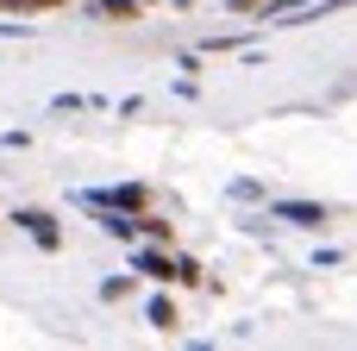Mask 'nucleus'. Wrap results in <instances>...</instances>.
Here are the masks:
<instances>
[{
    "instance_id": "7",
    "label": "nucleus",
    "mask_w": 357,
    "mask_h": 351,
    "mask_svg": "<svg viewBox=\"0 0 357 351\" xmlns=\"http://www.w3.org/2000/svg\"><path fill=\"white\" fill-rule=\"evenodd\" d=\"M6 6H25L31 13V6H56V0H6Z\"/></svg>"
},
{
    "instance_id": "4",
    "label": "nucleus",
    "mask_w": 357,
    "mask_h": 351,
    "mask_svg": "<svg viewBox=\"0 0 357 351\" xmlns=\"http://www.w3.org/2000/svg\"><path fill=\"white\" fill-rule=\"evenodd\" d=\"M276 214H282V220H301V226H320V220H326V207H314V201H282Z\"/></svg>"
},
{
    "instance_id": "3",
    "label": "nucleus",
    "mask_w": 357,
    "mask_h": 351,
    "mask_svg": "<svg viewBox=\"0 0 357 351\" xmlns=\"http://www.w3.org/2000/svg\"><path fill=\"white\" fill-rule=\"evenodd\" d=\"M94 207H144V188L138 182H126V188H113V195H88Z\"/></svg>"
},
{
    "instance_id": "1",
    "label": "nucleus",
    "mask_w": 357,
    "mask_h": 351,
    "mask_svg": "<svg viewBox=\"0 0 357 351\" xmlns=\"http://www.w3.org/2000/svg\"><path fill=\"white\" fill-rule=\"evenodd\" d=\"M138 270L157 276V283H201L195 264H176V257H163V251H138Z\"/></svg>"
},
{
    "instance_id": "2",
    "label": "nucleus",
    "mask_w": 357,
    "mask_h": 351,
    "mask_svg": "<svg viewBox=\"0 0 357 351\" xmlns=\"http://www.w3.org/2000/svg\"><path fill=\"white\" fill-rule=\"evenodd\" d=\"M13 226H25V232H31V239H38L44 251H56V245H63L56 220H50V214H38V207H19V214H13Z\"/></svg>"
},
{
    "instance_id": "5",
    "label": "nucleus",
    "mask_w": 357,
    "mask_h": 351,
    "mask_svg": "<svg viewBox=\"0 0 357 351\" xmlns=\"http://www.w3.org/2000/svg\"><path fill=\"white\" fill-rule=\"evenodd\" d=\"M151 327H163V333H176V308H169V301H163V295H157V301H151Z\"/></svg>"
},
{
    "instance_id": "6",
    "label": "nucleus",
    "mask_w": 357,
    "mask_h": 351,
    "mask_svg": "<svg viewBox=\"0 0 357 351\" xmlns=\"http://www.w3.org/2000/svg\"><path fill=\"white\" fill-rule=\"evenodd\" d=\"M138 6H144V0H100L107 19H138Z\"/></svg>"
}]
</instances>
